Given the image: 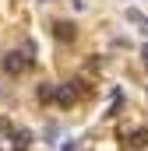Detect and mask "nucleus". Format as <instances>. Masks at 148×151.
I'll return each mask as SVG.
<instances>
[{"mask_svg": "<svg viewBox=\"0 0 148 151\" xmlns=\"http://www.w3.org/2000/svg\"><path fill=\"white\" fill-rule=\"evenodd\" d=\"M28 67H32V60H28V56H25L21 49H11V53H4V70H7V74H11V77L25 74Z\"/></svg>", "mask_w": 148, "mask_h": 151, "instance_id": "f257e3e1", "label": "nucleus"}, {"mask_svg": "<svg viewBox=\"0 0 148 151\" xmlns=\"http://www.w3.org/2000/svg\"><path fill=\"white\" fill-rule=\"evenodd\" d=\"M49 32H53L57 42H74V39H78V25L67 21V18H60V21H53V28H49Z\"/></svg>", "mask_w": 148, "mask_h": 151, "instance_id": "f03ea898", "label": "nucleus"}, {"mask_svg": "<svg viewBox=\"0 0 148 151\" xmlns=\"http://www.w3.org/2000/svg\"><path fill=\"white\" fill-rule=\"evenodd\" d=\"M74 99H78V81L57 84V99H53L57 106H64V109H67V106H74Z\"/></svg>", "mask_w": 148, "mask_h": 151, "instance_id": "7ed1b4c3", "label": "nucleus"}, {"mask_svg": "<svg viewBox=\"0 0 148 151\" xmlns=\"http://www.w3.org/2000/svg\"><path fill=\"white\" fill-rule=\"evenodd\" d=\"M123 18L134 25V32H138V35H145V39H148V18L138 11V7H127V11H123Z\"/></svg>", "mask_w": 148, "mask_h": 151, "instance_id": "20e7f679", "label": "nucleus"}, {"mask_svg": "<svg viewBox=\"0 0 148 151\" xmlns=\"http://www.w3.org/2000/svg\"><path fill=\"white\" fill-rule=\"evenodd\" d=\"M11 141H14V148H18V151H25V148H32V141H36V134L21 127V130H11Z\"/></svg>", "mask_w": 148, "mask_h": 151, "instance_id": "39448f33", "label": "nucleus"}, {"mask_svg": "<svg viewBox=\"0 0 148 151\" xmlns=\"http://www.w3.org/2000/svg\"><path fill=\"white\" fill-rule=\"evenodd\" d=\"M127 144H131V148H138V151H141V148H148V127H141V130H134Z\"/></svg>", "mask_w": 148, "mask_h": 151, "instance_id": "423d86ee", "label": "nucleus"}, {"mask_svg": "<svg viewBox=\"0 0 148 151\" xmlns=\"http://www.w3.org/2000/svg\"><path fill=\"white\" fill-rule=\"evenodd\" d=\"M53 99H57V84H49V81L39 84V102H53Z\"/></svg>", "mask_w": 148, "mask_h": 151, "instance_id": "0eeeda50", "label": "nucleus"}, {"mask_svg": "<svg viewBox=\"0 0 148 151\" xmlns=\"http://www.w3.org/2000/svg\"><path fill=\"white\" fill-rule=\"evenodd\" d=\"M11 130H14V127H11V123H7V119L0 116V137H11Z\"/></svg>", "mask_w": 148, "mask_h": 151, "instance_id": "6e6552de", "label": "nucleus"}, {"mask_svg": "<svg viewBox=\"0 0 148 151\" xmlns=\"http://www.w3.org/2000/svg\"><path fill=\"white\" fill-rule=\"evenodd\" d=\"M141 60H145V67H148V42L141 46Z\"/></svg>", "mask_w": 148, "mask_h": 151, "instance_id": "1a4fd4ad", "label": "nucleus"}, {"mask_svg": "<svg viewBox=\"0 0 148 151\" xmlns=\"http://www.w3.org/2000/svg\"><path fill=\"white\" fill-rule=\"evenodd\" d=\"M39 4H46V0H39Z\"/></svg>", "mask_w": 148, "mask_h": 151, "instance_id": "9d476101", "label": "nucleus"}]
</instances>
